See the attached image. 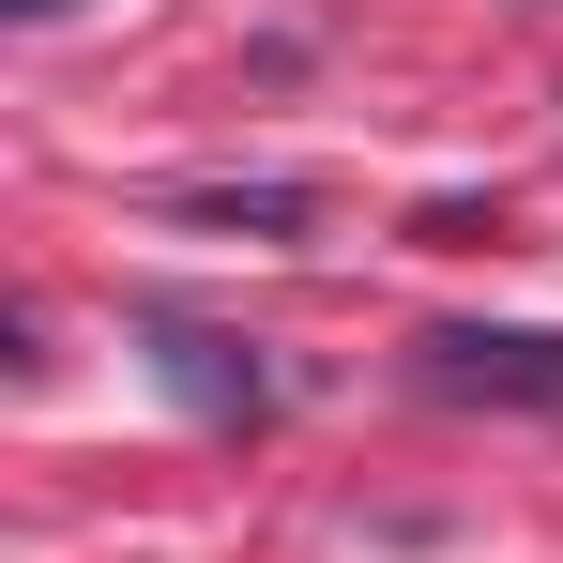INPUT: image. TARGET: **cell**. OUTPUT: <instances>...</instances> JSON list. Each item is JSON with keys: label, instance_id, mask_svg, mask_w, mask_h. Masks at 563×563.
Instances as JSON below:
<instances>
[{"label": "cell", "instance_id": "cell-3", "mask_svg": "<svg viewBox=\"0 0 563 563\" xmlns=\"http://www.w3.org/2000/svg\"><path fill=\"white\" fill-rule=\"evenodd\" d=\"M168 213H184V229H229V244H305V229H320L305 184H184Z\"/></svg>", "mask_w": 563, "mask_h": 563}, {"label": "cell", "instance_id": "cell-4", "mask_svg": "<svg viewBox=\"0 0 563 563\" xmlns=\"http://www.w3.org/2000/svg\"><path fill=\"white\" fill-rule=\"evenodd\" d=\"M0 15H15V31H46V15H77V0H0Z\"/></svg>", "mask_w": 563, "mask_h": 563}, {"label": "cell", "instance_id": "cell-2", "mask_svg": "<svg viewBox=\"0 0 563 563\" xmlns=\"http://www.w3.org/2000/svg\"><path fill=\"white\" fill-rule=\"evenodd\" d=\"M137 351H153V380L184 396L198 427H275V366H260V335H229V320H198V305H137Z\"/></svg>", "mask_w": 563, "mask_h": 563}, {"label": "cell", "instance_id": "cell-1", "mask_svg": "<svg viewBox=\"0 0 563 563\" xmlns=\"http://www.w3.org/2000/svg\"><path fill=\"white\" fill-rule=\"evenodd\" d=\"M411 396H442V411H563V320H427Z\"/></svg>", "mask_w": 563, "mask_h": 563}]
</instances>
